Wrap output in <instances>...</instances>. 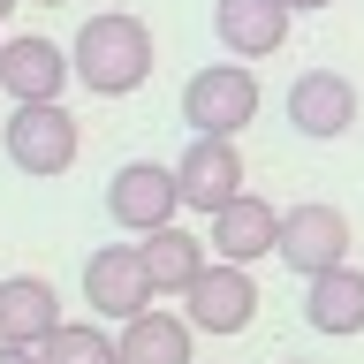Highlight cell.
I'll return each mask as SVG.
<instances>
[{
	"label": "cell",
	"mask_w": 364,
	"mask_h": 364,
	"mask_svg": "<svg viewBox=\"0 0 364 364\" xmlns=\"http://www.w3.org/2000/svg\"><path fill=\"white\" fill-rule=\"evenodd\" d=\"M68 61H76V84H84L91 99H129V91L152 76V31H144L136 16H122V8L84 16Z\"/></svg>",
	"instance_id": "6da1fadb"
},
{
	"label": "cell",
	"mask_w": 364,
	"mask_h": 364,
	"mask_svg": "<svg viewBox=\"0 0 364 364\" xmlns=\"http://www.w3.org/2000/svg\"><path fill=\"white\" fill-rule=\"evenodd\" d=\"M76 152H84V129H76V114L61 107V99H16V114H8V159H16V175H68L76 167Z\"/></svg>",
	"instance_id": "7a4b0ae2"
},
{
	"label": "cell",
	"mask_w": 364,
	"mask_h": 364,
	"mask_svg": "<svg viewBox=\"0 0 364 364\" xmlns=\"http://www.w3.org/2000/svg\"><path fill=\"white\" fill-rule=\"evenodd\" d=\"M182 122L205 129V136H243L258 122V76H250V61H205L182 84Z\"/></svg>",
	"instance_id": "3957f363"
},
{
	"label": "cell",
	"mask_w": 364,
	"mask_h": 364,
	"mask_svg": "<svg viewBox=\"0 0 364 364\" xmlns=\"http://www.w3.org/2000/svg\"><path fill=\"white\" fill-rule=\"evenodd\" d=\"M182 311H190L198 334H243L250 318H258V281H250V266L205 258V273L182 289Z\"/></svg>",
	"instance_id": "277c9868"
},
{
	"label": "cell",
	"mask_w": 364,
	"mask_h": 364,
	"mask_svg": "<svg viewBox=\"0 0 364 364\" xmlns=\"http://www.w3.org/2000/svg\"><path fill=\"white\" fill-rule=\"evenodd\" d=\"M273 258L289 273H326V266H341L349 258V213L341 205H326V198H311V205H289L281 213V243H273Z\"/></svg>",
	"instance_id": "5b68a950"
},
{
	"label": "cell",
	"mask_w": 364,
	"mask_h": 364,
	"mask_svg": "<svg viewBox=\"0 0 364 364\" xmlns=\"http://www.w3.org/2000/svg\"><path fill=\"white\" fill-rule=\"evenodd\" d=\"M152 273H144V250L136 243H99L84 258V304L99 318H114V326H122V318H136L144 311V304H152Z\"/></svg>",
	"instance_id": "8992f818"
},
{
	"label": "cell",
	"mask_w": 364,
	"mask_h": 364,
	"mask_svg": "<svg viewBox=\"0 0 364 364\" xmlns=\"http://www.w3.org/2000/svg\"><path fill=\"white\" fill-rule=\"evenodd\" d=\"M107 213H114V228H129V235L167 228V220L182 213V182H175V167H159V159H129V167H114V182H107Z\"/></svg>",
	"instance_id": "52a82bcc"
},
{
	"label": "cell",
	"mask_w": 364,
	"mask_h": 364,
	"mask_svg": "<svg viewBox=\"0 0 364 364\" xmlns=\"http://www.w3.org/2000/svg\"><path fill=\"white\" fill-rule=\"evenodd\" d=\"M175 182H182V205L213 220V213L243 190V152H235V136L190 129V144H182V159H175Z\"/></svg>",
	"instance_id": "ba28073f"
},
{
	"label": "cell",
	"mask_w": 364,
	"mask_h": 364,
	"mask_svg": "<svg viewBox=\"0 0 364 364\" xmlns=\"http://www.w3.org/2000/svg\"><path fill=\"white\" fill-rule=\"evenodd\" d=\"M281 107H289L296 136H318V144H334V136L357 129V84H349L341 68H304Z\"/></svg>",
	"instance_id": "9c48e42d"
},
{
	"label": "cell",
	"mask_w": 364,
	"mask_h": 364,
	"mask_svg": "<svg viewBox=\"0 0 364 364\" xmlns=\"http://www.w3.org/2000/svg\"><path fill=\"white\" fill-rule=\"evenodd\" d=\"M289 0H213V38L235 53V61H266L289 46Z\"/></svg>",
	"instance_id": "30bf717a"
},
{
	"label": "cell",
	"mask_w": 364,
	"mask_h": 364,
	"mask_svg": "<svg viewBox=\"0 0 364 364\" xmlns=\"http://www.w3.org/2000/svg\"><path fill=\"white\" fill-rule=\"evenodd\" d=\"M114 349H122V364H198V326H190V311L144 304L136 318H122Z\"/></svg>",
	"instance_id": "8fae6325"
},
{
	"label": "cell",
	"mask_w": 364,
	"mask_h": 364,
	"mask_svg": "<svg viewBox=\"0 0 364 364\" xmlns=\"http://www.w3.org/2000/svg\"><path fill=\"white\" fill-rule=\"evenodd\" d=\"M304 326L311 334H334V341H349V334H364V266H326V273H311L304 281Z\"/></svg>",
	"instance_id": "7c38bea8"
},
{
	"label": "cell",
	"mask_w": 364,
	"mask_h": 364,
	"mask_svg": "<svg viewBox=\"0 0 364 364\" xmlns=\"http://www.w3.org/2000/svg\"><path fill=\"white\" fill-rule=\"evenodd\" d=\"M213 258H235V266H258L273 243H281V213H273L266 198H250V190H235V198L213 213Z\"/></svg>",
	"instance_id": "4fadbf2b"
},
{
	"label": "cell",
	"mask_w": 364,
	"mask_h": 364,
	"mask_svg": "<svg viewBox=\"0 0 364 364\" xmlns=\"http://www.w3.org/2000/svg\"><path fill=\"white\" fill-rule=\"evenodd\" d=\"M68 84H76V61L53 38H8L0 46V91L8 99H61Z\"/></svg>",
	"instance_id": "5bb4252c"
},
{
	"label": "cell",
	"mask_w": 364,
	"mask_h": 364,
	"mask_svg": "<svg viewBox=\"0 0 364 364\" xmlns=\"http://www.w3.org/2000/svg\"><path fill=\"white\" fill-rule=\"evenodd\" d=\"M136 250H144V273H152L159 296H182V289L205 273V258H213V243H205V235H190V228H175V220H167V228H144V235H136Z\"/></svg>",
	"instance_id": "9a60e30c"
},
{
	"label": "cell",
	"mask_w": 364,
	"mask_h": 364,
	"mask_svg": "<svg viewBox=\"0 0 364 364\" xmlns=\"http://www.w3.org/2000/svg\"><path fill=\"white\" fill-rule=\"evenodd\" d=\"M61 326V296L46 273H8L0 281V341H46Z\"/></svg>",
	"instance_id": "2e32d148"
},
{
	"label": "cell",
	"mask_w": 364,
	"mask_h": 364,
	"mask_svg": "<svg viewBox=\"0 0 364 364\" xmlns=\"http://www.w3.org/2000/svg\"><path fill=\"white\" fill-rule=\"evenodd\" d=\"M38 349H46V364H122V349H114L107 326H68V318L38 341Z\"/></svg>",
	"instance_id": "e0dca14e"
},
{
	"label": "cell",
	"mask_w": 364,
	"mask_h": 364,
	"mask_svg": "<svg viewBox=\"0 0 364 364\" xmlns=\"http://www.w3.org/2000/svg\"><path fill=\"white\" fill-rule=\"evenodd\" d=\"M0 364H46L38 341H0Z\"/></svg>",
	"instance_id": "ac0fdd59"
},
{
	"label": "cell",
	"mask_w": 364,
	"mask_h": 364,
	"mask_svg": "<svg viewBox=\"0 0 364 364\" xmlns=\"http://www.w3.org/2000/svg\"><path fill=\"white\" fill-rule=\"evenodd\" d=\"M289 8H296V16H304V8H334V0H289Z\"/></svg>",
	"instance_id": "d6986e66"
},
{
	"label": "cell",
	"mask_w": 364,
	"mask_h": 364,
	"mask_svg": "<svg viewBox=\"0 0 364 364\" xmlns=\"http://www.w3.org/2000/svg\"><path fill=\"white\" fill-rule=\"evenodd\" d=\"M0 16H16V0H0Z\"/></svg>",
	"instance_id": "ffe728a7"
},
{
	"label": "cell",
	"mask_w": 364,
	"mask_h": 364,
	"mask_svg": "<svg viewBox=\"0 0 364 364\" xmlns=\"http://www.w3.org/2000/svg\"><path fill=\"white\" fill-rule=\"evenodd\" d=\"M31 8H61V0H31Z\"/></svg>",
	"instance_id": "44dd1931"
},
{
	"label": "cell",
	"mask_w": 364,
	"mask_h": 364,
	"mask_svg": "<svg viewBox=\"0 0 364 364\" xmlns=\"http://www.w3.org/2000/svg\"><path fill=\"white\" fill-rule=\"evenodd\" d=\"M281 364H304V357H281Z\"/></svg>",
	"instance_id": "7402d4cb"
}]
</instances>
